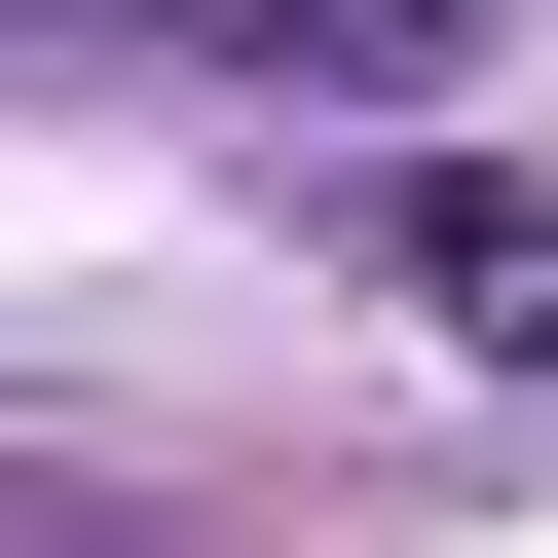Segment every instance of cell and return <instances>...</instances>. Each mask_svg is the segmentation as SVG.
<instances>
[{
    "label": "cell",
    "instance_id": "obj_1",
    "mask_svg": "<svg viewBox=\"0 0 558 558\" xmlns=\"http://www.w3.org/2000/svg\"><path fill=\"white\" fill-rule=\"evenodd\" d=\"M75 38H186V75H260V112H410L447 0H75Z\"/></svg>",
    "mask_w": 558,
    "mask_h": 558
}]
</instances>
